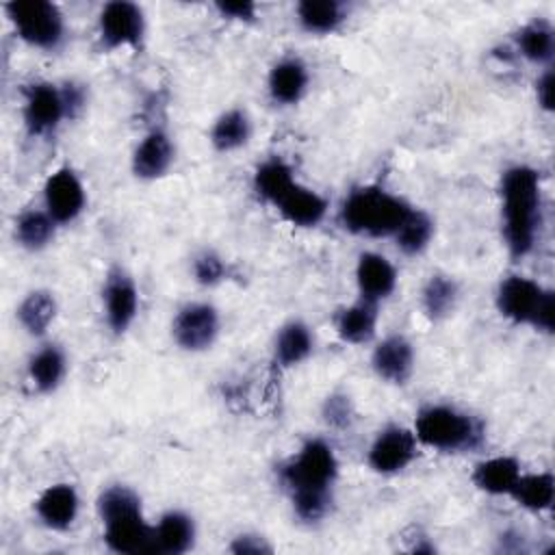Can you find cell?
I'll list each match as a JSON object with an SVG mask.
<instances>
[{
    "mask_svg": "<svg viewBox=\"0 0 555 555\" xmlns=\"http://www.w3.org/2000/svg\"><path fill=\"white\" fill-rule=\"evenodd\" d=\"M416 457V436L401 425H386L369 447L366 462L379 475L401 473Z\"/></svg>",
    "mask_w": 555,
    "mask_h": 555,
    "instance_id": "ba28073f",
    "label": "cell"
},
{
    "mask_svg": "<svg viewBox=\"0 0 555 555\" xmlns=\"http://www.w3.org/2000/svg\"><path fill=\"white\" fill-rule=\"evenodd\" d=\"M195 525L193 518L180 509L165 512L154 527V546L156 553L182 555L193 546Z\"/></svg>",
    "mask_w": 555,
    "mask_h": 555,
    "instance_id": "44dd1931",
    "label": "cell"
},
{
    "mask_svg": "<svg viewBox=\"0 0 555 555\" xmlns=\"http://www.w3.org/2000/svg\"><path fill=\"white\" fill-rule=\"evenodd\" d=\"M351 401L349 397L345 395H332L325 399V405H323V416L330 425H336V427H345L349 425L351 421Z\"/></svg>",
    "mask_w": 555,
    "mask_h": 555,
    "instance_id": "e575fe53",
    "label": "cell"
},
{
    "mask_svg": "<svg viewBox=\"0 0 555 555\" xmlns=\"http://www.w3.org/2000/svg\"><path fill=\"white\" fill-rule=\"evenodd\" d=\"M102 295L108 327L115 334L128 332L139 312V293L132 278L121 269H113L106 278Z\"/></svg>",
    "mask_w": 555,
    "mask_h": 555,
    "instance_id": "4fadbf2b",
    "label": "cell"
},
{
    "mask_svg": "<svg viewBox=\"0 0 555 555\" xmlns=\"http://www.w3.org/2000/svg\"><path fill=\"white\" fill-rule=\"evenodd\" d=\"M520 464L516 457L509 455H496V457H488L483 462H479L473 468V483L486 492V494H509L520 477Z\"/></svg>",
    "mask_w": 555,
    "mask_h": 555,
    "instance_id": "ffe728a7",
    "label": "cell"
},
{
    "mask_svg": "<svg viewBox=\"0 0 555 555\" xmlns=\"http://www.w3.org/2000/svg\"><path fill=\"white\" fill-rule=\"evenodd\" d=\"M297 22L306 33L330 35L347 20V9L336 0H304L295 7Z\"/></svg>",
    "mask_w": 555,
    "mask_h": 555,
    "instance_id": "603a6c76",
    "label": "cell"
},
{
    "mask_svg": "<svg viewBox=\"0 0 555 555\" xmlns=\"http://www.w3.org/2000/svg\"><path fill=\"white\" fill-rule=\"evenodd\" d=\"M308 80H310V76H308V67L304 65V61H299L295 56L282 59L269 72V80H267L269 95L273 102L284 104V106L297 104L308 89Z\"/></svg>",
    "mask_w": 555,
    "mask_h": 555,
    "instance_id": "d6986e66",
    "label": "cell"
},
{
    "mask_svg": "<svg viewBox=\"0 0 555 555\" xmlns=\"http://www.w3.org/2000/svg\"><path fill=\"white\" fill-rule=\"evenodd\" d=\"M520 54L531 63H548L555 54V33L548 22L533 20L516 35Z\"/></svg>",
    "mask_w": 555,
    "mask_h": 555,
    "instance_id": "4dcf8cb0",
    "label": "cell"
},
{
    "mask_svg": "<svg viewBox=\"0 0 555 555\" xmlns=\"http://www.w3.org/2000/svg\"><path fill=\"white\" fill-rule=\"evenodd\" d=\"M535 98H538V104L544 108V111H553V102H555V76H553V69H546L538 82H535Z\"/></svg>",
    "mask_w": 555,
    "mask_h": 555,
    "instance_id": "f35d334b",
    "label": "cell"
},
{
    "mask_svg": "<svg viewBox=\"0 0 555 555\" xmlns=\"http://www.w3.org/2000/svg\"><path fill=\"white\" fill-rule=\"evenodd\" d=\"M457 297H460V291H457L455 280L449 278V275L436 273L423 286L421 301H423L425 314L434 321H440V319L449 317L455 310Z\"/></svg>",
    "mask_w": 555,
    "mask_h": 555,
    "instance_id": "1f68e13d",
    "label": "cell"
},
{
    "mask_svg": "<svg viewBox=\"0 0 555 555\" xmlns=\"http://www.w3.org/2000/svg\"><path fill=\"white\" fill-rule=\"evenodd\" d=\"M67 117L61 87L50 82H35L26 89L24 100V124L30 134L43 137L56 130Z\"/></svg>",
    "mask_w": 555,
    "mask_h": 555,
    "instance_id": "8fae6325",
    "label": "cell"
},
{
    "mask_svg": "<svg viewBox=\"0 0 555 555\" xmlns=\"http://www.w3.org/2000/svg\"><path fill=\"white\" fill-rule=\"evenodd\" d=\"M280 215L297 228H314L327 212V202L317 191L295 182L288 193L275 204Z\"/></svg>",
    "mask_w": 555,
    "mask_h": 555,
    "instance_id": "ac0fdd59",
    "label": "cell"
},
{
    "mask_svg": "<svg viewBox=\"0 0 555 555\" xmlns=\"http://www.w3.org/2000/svg\"><path fill=\"white\" fill-rule=\"evenodd\" d=\"M100 41L108 50L141 48L145 35V17L139 4L126 0L106 2L98 17Z\"/></svg>",
    "mask_w": 555,
    "mask_h": 555,
    "instance_id": "52a82bcc",
    "label": "cell"
},
{
    "mask_svg": "<svg viewBox=\"0 0 555 555\" xmlns=\"http://www.w3.org/2000/svg\"><path fill=\"white\" fill-rule=\"evenodd\" d=\"M414 208L382 186L353 189L340 206V223L360 236H395Z\"/></svg>",
    "mask_w": 555,
    "mask_h": 555,
    "instance_id": "277c9868",
    "label": "cell"
},
{
    "mask_svg": "<svg viewBox=\"0 0 555 555\" xmlns=\"http://www.w3.org/2000/svg\"><path fill=\"white\" fill-rule=\"evenodd\" d=\"M371 366L388 384H405L414 371V349L401 334L386 336L371 356Z\"/></svg>",
    "mask_w": 555,
    "mask_h": 555,
    "instance_id": "5bb4252c",
    "label": "cell"
},
{
    "mask_svg": "<svg viewBox=\"0 0 555 555\" xmlns=\"http://www.w3.org/2000/svg\"><path fill=\"white\" fill-rule=\"evenodd\" d=\"M215 9L221 17L236 20V22H254L256 20V4L254 2H217Z\"/></svg>",
    "mask_w": 555,
    "mask_h": 555,
    "instance_id": "d590c367",
    "label": "cell"
},
{
    "mask_svg": "<svg viewBox=\"0 0 555 555\" xmlns=\"http://www.w3.org/2000/svg\"><path fill=\"white\" fill-rule=\"evenodd\" d=\"M312 347L314 338L310 327L301 321H291L280 330L275 338V360L282 366H295L312 353Z\"/></svg>",
    "mask_w": 555,
    "mask_h": 555,
    "instance_id": "4316f807",
    "label": "cell"
},
{
    "mask_svg": "<svg viewBox=\"0 0 555 555\" xmlns=\"http://www.w3.org/2000/svg\"><path fill=\"white\" fill-rule=\"evenodd\" d=\"M503 197V232L507 249L514 258L527 256L542 223V189L540 176L529 165H514L501 178Z\"/></svg>",
    "mask_w": 555,
    "mask_h": 555,
    "instance_id": "7a4b0ae2",
    "label": "cell"
},
{
    "mask_svg": "<svg viewBox=\"0 0 555 555\" xmlns=\"http://www.w3.org/2000/svg\"><path fill=\"white\" fill-rule=\"evenodd\" d=\"M85 186L74 169L61 167L46 180L43 204L56 223H72L85 210Z\"/></svg>",
    "mask_w": 555,
    "mask_h": 555,
    "instance_id": "30bf717a",
    "label": "cell"
},
{
    "mask_svg": "<svg viewBox=\"0 0 555 555\" xmlns=\"http://www.w3.org/2000/svg\"><path fill=\"white\" fill-rule=\"evenodd\" d=\"M356 282L362 299L377 304L392 295L397 286V271L386 256L364 251L356 264Z\"/></svg>",
    "mask_w": 555,
    "mask_h": 555,
    "instance_id": "9a60e30c",
    "label": "cell"
},
{
    "mask_svg": "<svg viewBox=\"0 0 555 555\" xmlns=\"http://www.w3.org/2000/svg\"><path fill=\"white\" fill-rule=\"evenodd\" d=\"M295 182L297 180L293 178V169L282 158L264 160L254 173V191L258 197L273 206L288 193Z\"/></svg>",
    "mask_w": 555,
    "mask_h": 555,
    "instance_id": "d4e9b609",
    "label": "cell"
},
{
    "mask_svg": "<svg viewBox=\"0 0 555 555\" xmlns=\"http://www.w3.org/2000/svg\"><path fill=\"white\" fill-rule=\"evenodd\" d=\"M54 317H56V299L50 291H43V288L28 293L17 308V319L22 327L33 336L46 334Z\"/></svg>",
    "mask_w": 555,
    "mask_h": 555,
    "instance_id": "f1b7e54d",
    "label": "cell"
},
{
    "mask_svg": "<svg viewBox=\"0 0 555 555\" xmlns=\"http://www.w3.org/2000/svg\"><path fill=\"white\" fill-rule=\"evenodd\" d=\"M56 234V221L48 210H26L15 221V238L24 249L39 251L52 243Z\"/></svg>",
    "mask_w": 555,
    "mask_h": 555,
    "instance_id": "f546056e",
    "label": "cell"
},
{
    "mask_svg": "<svg viewBox=\"0 0 555 555\" xmlns=\"http://www.w3.org/2000/svg\"><path fill=\"white\" fill-rule=\"evenodd\" d=\"M65 353L56 345L41 347L30 360H28V377L33 386L39 392H52L61 386L65 377Z\"/></svg>",
    "mask_w": 555,
    "mask_h": 555,
    "instance_id": "cb8c5ba5",
    "label": "cell"
},
{
    "mask_svg": "<svg viewBox=\"0 0 555 555\" xmlns=\"http://www.w3.org/2000/svg\"><path fill=\"white\" fill-rule=\"evenodd\" d=\"M509 496L525 509L544 512L553 505L555 499V479L551 473L520 475Z\"/></svg>",
    "mask_w": 555,
    "mask_h": 555,
    "instance_id": "83f0119b",
    "label": "cell"
},
{
    "mask_svg": "<svg viewBox=\"0 0 555 555\" xmlns=\"http://www.w3.org/2000/svg\"><path fill=\"white\" fill-rule=\"evenodd\" d=\"M193 275L204 286H215L225 278V264L215 251H202L193 260Z\"/></svg>",
    "mask_w": 555,
    "mask_h": 555,
    "instance_id": "836d02e7",
    "label": "cell"
},
{
    "mask_svg": "<svg viewBox=\"0 0 555 555\" xmlns=\"http://www.w3.org/2000/svg\"><path fill=\"white\" fill-rule=\"evenodd\" d=\"M219 334V312L210 304H186L173 319V338L186 351L208 349Z\"/></svg>",
    "mask_w": 555,
    "mask_h": 555,
    "instance_id": "9c48e42d",
    "label": "cell"
},
{
    "mask_svg": "<svg viewBox=\"0 0 555 555\" xmlns=\"http://www.w3.org/2000/svg\"><path fill=\"white\" fill-rule=\"evenodd\" d=\"M251 121L245 111L230 108L217 117L210 130V143L219 152H232L243 147L249 141Z\"/></svg>",
    "mask_w": 555,
    "mask_h": 555,
    "instance_id": "484cf974",
    "label": "cell"
},
{
    "mask_svg": "<svg viewBox=\"0 0 555 555\" xmlns=\"http://www.w3.org/2000/svg\"><path fill=\"white\" fill-rule=\"evenodd\" d=\"M17 37L39 50H56L65 39V20L54 2L15 0L4 4Z\"/></svg>",
    "mask_w": 555,
    "mask_h": 555,
    "instance_id": "8992f818",
    "label": "cell"
},
{
    "mask_svg": "<svg viewBox=\"0 0 555 555\" xmlns=\"http://www.w3.org/2000/svg\"><path fill=\"white\" fill-rule=\"evenodd\" d=\"M414 436L416 442L429 449L442 453H462L477 449L483 442V425L453 405L431 403L418 410Z\"/></svg>",
    "mask_w": 555,
    "mask_h": 555,
    "instance_id": "5b68a950",
    "label": "cell"
},
{
    "mask_svg": "<svg viewBox=\"0 0 555 555\" xmlns=\"http://www.w3.org/2000/svg\"><path fill=\"white\" fill-rule=\"evenodd\" d=\"M336 475V453L321 438L306 440L297 455L284 464L282 481L288 488L293 509L301 520L317 522L330 512Z\"/></svg>",
    "mask_w": 555,
    "mask_h": 555,
    "instance_id": "6da1fadb",
    "label": "cell"
},
{
    "mask_svg": "<svg viewBox=\"0 0 555 555\" xmlns=\"http://www.w3.org/2000/svg\"><path fill=\"white\" fill-rule=\"evenodd\" d=\"M431 236H434V221L429 219V215L414 208L397 230L395 241L403 254L416 256L429 245Z\"/></svg>",
    "mask_w": 555,
    "mask_h": 555,
    "instance_id": "d6a6232c",
    "label": "cell"
},
{
    "mask_svg": "<svg viewBox=\"0 0 555 555\" xmlns=\"http://www.w3.org/2000/svg\"><path fill=\"white\" fill-rule=\"evenodd\" d=\"M98 514L104 522V542L115 553H156L154 527L143 518L141 499L126 486H113L98 499Z\"/></svg>",
    "mask_w": 555,
    "mask_h": 555,
    "instance_id": "3957f363",
    "label": "cell"
},
{
    "mask_svg": "<svg viewBox=\"0 0 555 555\" xmlns=\"http://www.w3.org/2000/svg\"><path fill=\"white\" fill-rule=\"evenodd\" d=\"M377 304L360 299L336 314V334L351 345H364L375 336Z\"/></svg>",
    "mask_w": 555,
    "mask_h": 555,
    "instance_id": "7402d4cb",
    "label": "cell"
},
{
    "mask_svg": "<svg viewBox=\"0 0 555 555\" xmlns=\"http://www.w3.org/2000/svg\"><path fill=\"white\" fill-rule=\"evenodd\" d=\"M230 551L238 553V555H260V553H271V546L258 535L243 533V535L234 538V542L230 544Z\"/></svg>",
    "mask_w": 555,
    "mask_h": 555,
    "instance_id": "8d00e7d4",
    "label": "cell"
},
{
    "mask_svg": "<svg viewBox=\"0 0 555 555\" xmlns=\"http://www.w3.org/2000/svg\"><path fill=\"white\" fill-rule=\"evenodd\" d=\"M173 163V145L165 130H150L132 154V171L141 180H156L167 173Z\"/></svg>",
    "mask_w": 555,
    "mask_h": 555,
    "instance_id": "e0dca14e",
    "label": "cell"
},
{
    "mask_svg": "<svg viewBox=\"0 0 555 555\" xmlns=\"http://www.w3.org/2000/svg\"><path fill=\"white\" fill-rule=\"evenodd\" d=\"M546 295L548 291L542 288L538 282L525 275H509L499 284L496 308L505 319L514 323L533 325L538 308Z\"/></svg>",
    "mask_w": 555,
    "mask_h": 555,
    "instance_id": "7c38bea8",
    "label": "cell"
},
{
    "mask_svg": "<svg viewBox=\"0 0 555 555\" xmlns=\"http://www.w3.org/2000/svg\"><path fill=\"white\" fill-rule=\"evenodd\" d=\"M61 93H63L67 117H76L85 108V100H87L85 98V87L76 85V82H65L61 87Z\"/></svg>",
    "mask_w": 555,
    "mask_h": 555,
    "instance_id": "74e56055",
    "label": "cell"
},
{
    "mask_svg": "<svg viewBox=\"0 0 555 555\" xmlns=\"http://www.w3.org/2000/svg\"><path fill=\"white\" fill-rule=\"evenodd\" d=\"M78 509H80V499L76 488L69 483H54L46 488L35 503V512L39 520L54 531L69 529L78 516Z\"/></svg>",
    "mask_w": 555,
    "mask_h": 555,
    "instance_id": "2e32d148",
    "label": "cell"
}]
</instances>
